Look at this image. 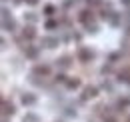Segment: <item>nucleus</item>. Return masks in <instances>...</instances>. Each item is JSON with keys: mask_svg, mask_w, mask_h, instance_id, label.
<instances>
[{"mask_svg": "<svg viewBox=\"0 0 130 122\" xmlns=\"http://www.w3.org/2000/svg\"><path fill=\"white\" fill-rule=\"evenodd\" d=\"M22 36H24L26 40H34V38H36V30H34V26H24Z\"/></svg>", "mask_w": 130, "mask_h": 122, "instance_id": "nucleus-5", "label": "nucleus"}, {"mask_svg": "<svg viewBox=\"0 0 130 122\" xmlns=\"http://www.w3.org/2000/svg\"><path fill=\"white\" fill-rule=\"evenodd\" d=\"M58 64H60L62 68H68V66H72V62H70V56H62V58L58 60Z\"/></svg>", "mask_w": 130, "mask_h": 122, "instance_id": "nucleus-10", "label": "nucleus"}, {"mask_svg": "<svg viewBox=\"0 0 130 122\" xmlns=\"http://www.w3.org/2000/svg\"><path fill=\"white\" fill-rule=\"evenodd\" d=\"M56 26H58V22H56V20H48V22H46V30H54Z\"/></svg>", "mask_w": 130, "mask_h": 122, "instance_id": "nucleus-13", "label": "nucleus"}, {"mask_svg": "<svg viewBox=\"0 0 130 122\" xmlns=\"http://www.w3.org/2000/svg\"><path fill=\"white\" fill-rule=\"evenodd\" d=\"M24 18H26V20H30V22L36 20V16H34V14H24Z\"/></svg>", "mask_w": 130, "mask_h": 122, "instance_id": "nucleus-18", "label": "nucleus"}, {"mask_svg": "<svg viewBox=\"0 0 130 122\" xmlns=\"http://www.w3.org/2000/svg\"><path fill=\"white\" fill-rule=\"evenodd\" d=\"M14 112H16V110H14V106H12V104H8V102H4V110H2V114H4V116H8V114L12 116Z\"/></svg>", "mask_w": 130, "mask_h": 122, "instance_id": "nucleus-9", "label": "nucleus"}, {"mask_svg": "<svg viewBox=\"0 0 130 122\" xmlns=\"http://www.w3.org/2000/svg\"><path fill=\"white\" fill-rule=\"evenodd\" d=\"M20 102H22V106H34L38 102V98H36V94H32V92H26V94L20 96Z\"/></svg>", "mask_w": 130, "mask_h": 122, "instance_id": "nucleus-2", "label": "nucleus"}, {"mask_svg": "<svg viewBox=\"0 0 130 122\" xmlns=\"http://www.w3.org/2000/svg\"><path fill=\"white\" fill-rule=\"evenodd\" d=\"M88 4H102V0H86Z\"/></svg>", "mask_w": 130, "mask_h": 122, "instance_id": "nucleus-19", "label": "nucleus"}, {"mask_svg": "<svg viewBox=\"0 0 130 122\" xmlns=\"http://www.w3.org/2000/svg\"><path fill=\"white\" fill-rule=\"evenodd\" d=\"M108 122H116V120H108Z\"/></svg>", "mask_w": 130, "mask_h": 122, "instance_id": "nucleus-21", "label": "nucleus"}, {"mask_svg": "<svg viewBox=\"0 0 130 122\" xmlns=\"http://www.w3.org/2000/svg\"><path fill=\"white\" fill-rule=\"evenodd\" d=\"M130 104V98H124V100H118V106L122 108V106H128Z\"/></svg>", "mask_w": 130, "mask_h": 122, "instance_id": "nucleus-16", "label": "nucleus"}, {"mask_svg": "<svg viewBox=\"0 0 130 122\" xmlns=\"http://www.w3.org/2000/svg\"><path fill=\"white\" fill-rule=\"evenodd\" d=\"M50 70H52V68H50L48 64H36V66H34V70H32V74H42V76H48Z\"/></svg>", "mask_w": 130, "mask_h": 122, "instance_id": "nucleus-4", "label": "nucleus"}, {"mask_svg": "<svg viewBox=\"0 0 130 122\" xmlns=\"http://www.w3.org/2000/svg\"><path fill=\"white\" fill-rule=\"evenodd\" d=\"M56 44H58L56 38H44V46H46V48H54Z\"/></svg>", "mask_w": 130, "mask_h": 122, "instance_id": "nucleus-11", "label": "nucleus"}, {"mask_svg": "<svg viewBox=\"0 0 130 122\" xmlns=\"http://www.w3.org/2000/svg\"><path fill=\"white\" fill-rule=\"evenodd\" d=\"M24 2H26V4H28V6H36V4H38V2H40V0H24Z\"/></svg>", "mask_w": 130, "mask_h": 122, "instance_id": "nucleus-17", "label": "nucleus"}, {"mask_svg": "<svg viewBox=\"0 0 130 122\" xmlns=\"http://www.w3.org/2000/svg\"><path fill=\"white\" fill-rule=\"evenodd\" d=\"M120 2H122L124 6H130V0H120Z\"/></svg>", "mask_w": 130, "mask_h": 122, "instance_id": "nucleus-20", "label": "nucleus"}, {"mask_svg": "<svg viewBox=\"0 0 130 122\" xmlns=\"http://www.w3.org/2000/svg\"><path fill=\"white\" fill-rule=\"evenodd\" d=\"M88 18H92V12H90V10H82V14L78 16V20L84 22V24H88Z\"/></svg>", "mask_w": 130, "mask_h": 122, "instance_id": "nucleus-8", "label": "nucleus"}, {"mask_svg": "<svg viewBox=\"0 0 130 122\" xmlns=\"http://www.w3.org/2000/svg\"><path fill=\"white\" fill-rule=\"evenodd\" d=\"M66 80H68L66 74H62V72H60V74H56V82H66Z\"/></svg>", "mask_w": 130, "mask_h": 122, "instance_id": "nucleus-15", "label": "nucleus"}, {"mask_svg": "<svg viewBox=\"0 0 130 122\" xmlns=\"http://www.w3.org/2000/svg\"><path fill=\"white\" fill-rule=\"evenodd\" d=\"M54 10H56V8H54L52 4H46V6H44V14H46V16H52V14H54Z\"/></svg>", "mask_w": 130, "mask_h": 122, "instance_id": "nucleus-12", "label": "nucleus"}, {"mask_svg": "<svg viewBox=\"0 0 130 122\" xmlns=\"http://www.w3.org/2000/svg\"><path fill=\"white\" fill-rule=\"evenodd\" d=\"M26 54H28V56H30V58H36V56H38V50H36V48H28V50H26Z\"/></svg>", "mask_w": 130, "mask_h": 122, "instance_id": "nucleus-14", "label": "nucleus"}, {"mask_svg": "<svg viewBox=\"0 0 130 122\" xmlns=\"http://www.w3.org/2000/svg\"><path fill=\"white\" fill-rule=\"evenodd\" d=\"M76 58L80 62H88V60H92L94 58V52L90 50V48H80L78 50V54H76Z\"/></svg>", "mask_w": 130, "mask_h": 122, "instance_id": "nucleus-3", "label": "nucleus"}, {"mask_svg": "<svg viewBox=\"0 0 130 122\" xmlns=\"http://www.w3.org/2000/svg\"><path fill=\"white\" fill-rule=\"evenodd\" d=\"M22 122H40V116L34 114V112H26L24 118H22Z\"/></svg>", "mask_w": 130, "mask_h": 122, "instance_id": "nucleus-6", "label": "nucleus"}, {"mask_svg": "<svg viewBox=\"0 0 130 122\" xmlns=\"http://www.w3.org/2000/svg\"><path fill=\"white\" fill-rule=\"evenodd\" d=\"M66 86H68L70 90H72V88H78V86H80V78H68V80H66Z\"/></svg>", "mask_w": 130, "mask_h": 122, "instance_id": "nucleus-7", "label": "nucleus"}, {"mask_svg": "<svg viewBox=\"0 0 130 122\" xmlns=\"http://www.w3.org/2000/svg\"><path fill=\"white\" fill-rule=\"evenodd\" d=\"M96 96H98V88L96 86H86L80 98H82V102H88V100H92V98H96Z\"/></svg>", "mask_w": 130, "mask_h": 122, "instance_id": "nucleus-1", "label": "nucleus"}]
</instances>
